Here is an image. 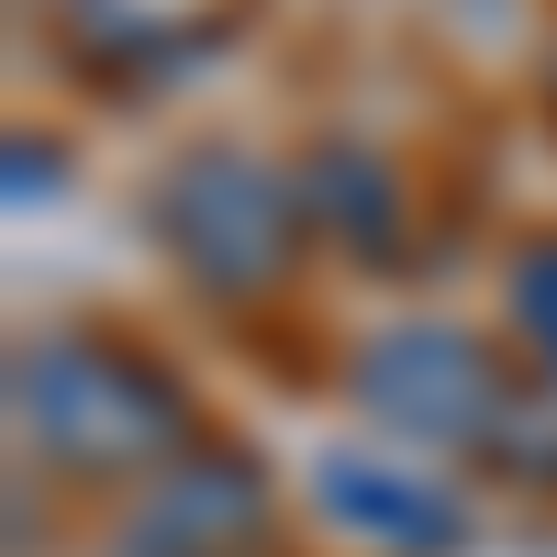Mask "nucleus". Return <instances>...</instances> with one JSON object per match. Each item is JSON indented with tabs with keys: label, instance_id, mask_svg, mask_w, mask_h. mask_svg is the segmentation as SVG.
Instances as JSON below:
<instances>
[{
	"label": "nucleus",
	"instance_id": "1",
	"mask_svg": "<svg viewBox=\"0 0 557 557\" xmlns=\"http://www.w3.org/2000/svg\"><path fill=\"white\" fill-rule=\"evenodd\" d=\"M335 513L380 524V535H401V546H446V535H457V513H446V502H412V491H368V469H335Z\"/></svg>",
	"mask_w": 557,
	"mask_h": 557
}]
</instances>
